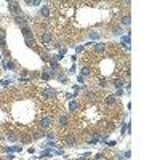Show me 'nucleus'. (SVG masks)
Instances as JSON below:
<instances>
[{"label": "nucleus", "mask_w": 160, "mask_h": 160, "mask_svg": "<svg viewBox=\"0 0 160 160\" xmlns=\"http://www.w3.org/2000/svg\"><path fill=\"white\" fill-rule=\"evenodd\" d=\"M8 8L15 13H19V3L18 2H8Z\"/></svg>", "instance_id": "f257e3e1"}, {"label": "nucleus", "mask_w": 160, "mask_h": 160, "mask_svg": "<svg viewBox=\"0 0 160 160\" xmlns=\"http://www.w3.org/2000/svg\"><path fill=\"white\" fill-rule=\"evenodd\" d=\"M40 127H42L43 130L50 128V127H51V119H50V117H48V119H43V120L40 122Z\"/></svg>", "instance_id": "f03ea898"}, {"label": "nucleus", "mask_w": 160, "mask_h": 160, "mask_svg": "<svg viewBox=\"0 0 160 160\" xmlns=\"http://www.w3.org/2000/svg\"><path fill=\"white\" fill-rule=\"evenodd\" d=\"M66 144H67V146H74V144H75L74 135H67V136H66Z\"/></svg>", "instance_id": "7ed1b4c3"}, {"label": "nucleus", "mask_w": 160, "mask_h": 160, "mask_svg": "<svg viewBox=\"0 0 160 160\" xmlns=\"http://www.w3.org/2000/svg\"><path fill=\"white\" fill-rule=\"evenodd\" d=\"M0 46L5 48L6 46V42H5V31H0Z\"/></svg>", "instance_id": "20e7f679"}, {"label": "nucleus", "mask_w": 160, "mask_h": 160, "mask_svg": "<svg viewBox=\"0 0 160 160\" xmlns=\"http://www.w3.org/2000/svg\"><path fill=\"white\" fill-rule=\"evenodd\" d=\"M42 40H43V43H50V42H51V34L45 32V34L42 35Z\"/></svg>", "instance_id": "39448f33"}, {"label": "nucleus", "mask_w": 160, "mask_h": 160, "mask_svg": "<svg viewBox=\"0 0 160 160\" xmlns=\"http://www.w3.org/2000/svg\"><path fill=\"white\" fill-rule=\"evenodd\" d=\"M23 32H24V35L27 37V39H32V31H31L27 26H26V27H23Z\"/></svg>", "instance_id": "423d86ee"}, {"label": "nucleus", "mask_w": 160, "mask_h": 160, "mask_svg": "<svg viewBox=\"0 0 160 160\" xmlns=\"http://www.w3.org/2000/svg\"><path fill=\"white\" fill-rule=\"evenodd\" d=\"M59 125L61 127H66V125H67V117H66V115H59Z\"/></svg>", "instance_id": "0eeeda50"}, {"label": "nucleus", "mask_w": 160, "mask_h": 160, "mask_svg": "<svg viewBox=\"0 0 160 160\" xmlns=\"http://www.w3.org/2000/svg\"><path fill=\"white\" fill-rule=\"evenodd\" d=\"M106 102H107V104H114V102H115V98L112 96V95H107V96H106Z\"/></svg>", "instance_id": "6e6552de"}, {"label": "nucleus", "mask_w": 160, "mask_h": 160, "mask_svg": "<svg viewBox=\"0 0 160 160\" xmlns=\"http://www.w3.org/2000/svg\"><path fill=\"white\" fill-rule=\"evenodd\" d=\"M42 16H45V18H48V16H50V10H48V6H43V8H42Z\"/></svg>", "instance_id": "1a4fd4ad"}, {"label": "nucleus", "mask_w": 160, "mask_h": 160, "mask_svg": "<svg viewBox=\"0 0 160 160\" xmlns=\"http://www.w3.org/2000/svg\"><path fill=\"white\" fill-rule=\"evenodd\" d=\"M95 48H96L98 51H104V45H102V43H96V45H95Z\"/></svg>", "instance_id": "9d476101"}, {"label": "nucleus", "mask_w": 160, "mask_h": 160, "mask_svg": "<svg viewBox=\"0 0 160 160\" xmlns=\"http://www.w3.org/2000/svg\"><path fill=\"white\" fill-rule=\"evenodd\" d=\"M82 74H83V75H90V67H87V66H85V67L82 69Z\"/></svg>", "instance_id": "9b49d317"}, {"label": "nucleus", "mask_w": 160, "mask_h": 160, "mask_svg": "<svg viewBox=\"0 0 160 160\" xmlns=\"http://www.w3.org/2000/svg\"><path fill=\"white\" fill-rule=\"evenodd\" d=\"M75 109H77V102L74 101V102H71V112H74Z\"/></svg>", "instance_id": "f8f14e48"}, {"label": "nucleus", "mask_w": 160, "mask_h": 160, "mask_svg": "<svg viewBox=\"0 0 160 160\" xmlns=\"http://www.w3.org/2000/svg\"><path fill=\"white\" fill-rule=\"evenodd\" d=\"M122 85H123V80H117V82H115V87H117V88H120Z\"/></svg>", "instance_id": "ddd939ff"}, {"label": "nucleus", "mask_w": 160, "mask_h": 160, "mask_svg": "<svg viewBox=\"0 0 160 160\" xmlns=\"http://www.w3.org/2000/svg\"><path fill=\"white\" fill-rule=\"evenodd\" d=\"M122 23H123V24H127V26H128V24H130V18H123V21H122Z\"/></svg>", "instance_id": "4468645a"}, {"label": "nucleus", "mask_w": 160, "mask_h": 160, "mask_svg": "<svg viewBox=\"0 0 160 160\" xmlns=\"http://www.w3.org/2000/svg\"><path fill=\"white\" fill-rule=\"evenodd\" d=\"M0 139H2V136H0Z\"/></svg>", "instance_id": "2eb2a0df"}]
</instances>
